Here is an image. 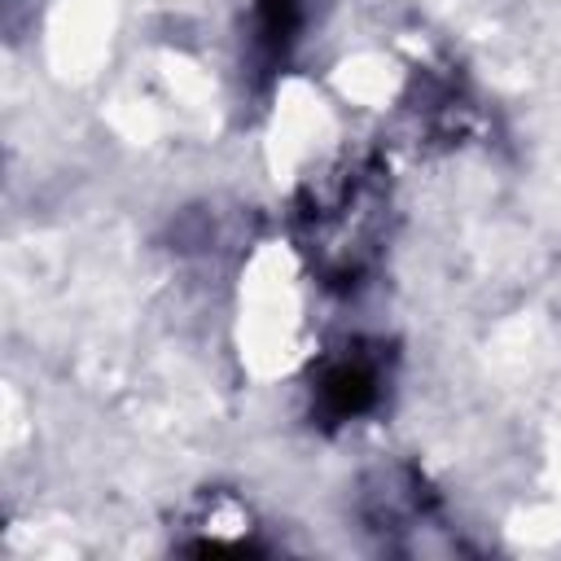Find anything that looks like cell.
Instances as JSON below:
<instances>
[{"label": "cell", "instance_id": "cell-1", "mask_svg": "<svg viewBox=\"0 0 561 561\" xmlns=\"http://www.w3.org/2000/svg\"><path fill=\"white\" fill-rule=\"evenodd\" d=\"M373 399H377V373L364 359H342L320 377V403L333 416H355L373 408Z\"/></svg>", "mask_w": 561, "mask_h": 561}, {"label": "cell", "instance_id": "cell-2", "mask_svg": "<svg viewBox=\"0 0 561 561\" xmlns=\"http://www.w3.org/2000/svg\"><path fill=\"white\" fill-rule=\"evenodd\" d=\"M259 26L272 44H285L298 26V0H259Z\"/></svg>", "mask_w": 561, "mask_h": 561}]
</instances>
